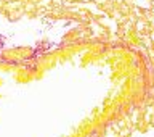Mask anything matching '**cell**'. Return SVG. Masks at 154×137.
<instances>
[]
</instances>
